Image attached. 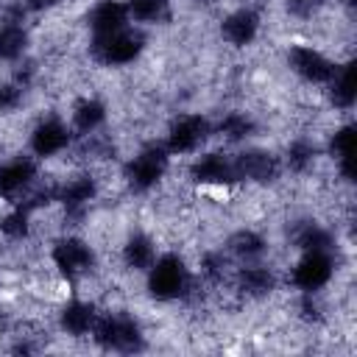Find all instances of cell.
<instances>
[{
    "label": "cell",
    "instance_id": "cell-11",
    "mask_svg": "<svg viewBox=\"0 0 357 357\" xmlns=\"http://www.w3.org/2000/svg\"><path fill=\"white\" fill-rule=\"evenodd\" d=\"M234 159V173L240 181H251L259 187L273 184L282 176V156L268 151V148H245L240 153H231Z\"/></svg>",
    "mask_w": 357,
    "mask_h": 357
},
{
    "label": "cell",
    "instance_id": "cell-9",
    "mask_svg": "<svg viewBox=\"0 0 357 357\" xmlns=\"http://www.w3.org/2000/svg\"><path fill=\"white\" fill-rule=\"evenodd\" d=\"M187 178L192 184H201V190L237 187L240 184V178L234 173V159H231V153H223V151L198 153L187 167Z\"/></svg>",
    "mask_w": 357,
    "mask_h": 357
},
{
    "label": "cell",
    "instance_id": "cell-13",
    "mask_svg": "<svg viewBox=\"0 0 357 357\" xmlns=\"http://www.w3.org/2000/svg\"><path fill=\"white\" fill-rule=\"evenodd\" d=\"M98 321V304L92 298H84V296H73V298H64L59 304V312H56V326L61 335L67 337H89L92 326Z\"/></svg>",
    "mask_w": 357,
    "mask_h": 357
},
{
    "label": "cell",
    "instance_id": "cell-18",
    "mask_svg": "<svg viewBox=\"0 0 357 357\" xmlns=\"http://www.w3.org/2000/svg\"><path fill=\"white\" fill-rule=\"evenodd\" d=\"M318 156H321V151H318V145L312 142V137L298 134V137H293V139L287 142L284 156H282V167H287L293 176H304V178H307V176L315 170Z\"/></svg>",
    "mask_w": 357,
    "mask_h": 357
},
{
    "label": "cell",
    "instance_id": "cell-21",
    "mask_svg": "<svg viewBox=\"0 0 357 357\" xmlns=\"http://www.w3.org/2000/svg\"><path fill=\"white\" fill-rule=\"evenodd\" d=\"M257 120H254V114L251 112H240V109H234V112H226L215 126H212V134H218L223 142H229V145H237V142H245V139H251L254 134H257Z\"/></svg>",
    "mask_w": 357,
    "mask_h": 357
},
{
    "label": "cell",
    "instance_id": "cell-22",
    "mask_svg": "<svg viewBox=\"0 0 357 357\" xmlns=\"http://www.w3.org/2000/svg\"><path fill=\"white\" fill-rule=\"evenodd\" d=\"M128 17L139 25H165L173 20L170 0H126Z\"/></svg>",
    "mask_w": 357,
    "mask_h": 357
},
{
    "label": "cell",
    "instance_id": "cell-19",
    "mask_svg": "<svg viewBox=\"0 0 357 357\" xmlns=\"http://www.w3.org/2000/svg\"><path fill=\"white\" fill-rule=\"evenodd\" d=\"M237 262H257L259 257H265L268 254V237L262 234V231H257V229H248V226H243V229H237V231H231L229 237H226V245H223Z\"/></svg>",
    "mask_w": 357,
    "mask_h": 357
},
{
    "label": "cell",
    "instance_id": "cell-3",
    "mask_svg": "<svg viewBox=\"0 0 357 357\" xmlns=\"http://www.w3.org/2000/svg\"><path fill=\"white\" fill-rule=\"evenodd\" d=\"M192 271L187 268V257L178 251H167L153 259V265L145 271V290L153 301H178L184 298L190 287Z\"/></svg>",
    "mask_w": 357,
    "mask_h": 357
},
{
    "label": "cell",
    "instance_id": "cell-24",
    "mask_svg": "<svg viewBox=\"0 0 357 357\" xmlns=\"http://www.w3.org/2000/svg\"><path fill=\"white\" fill-rule=\"evenodd\" d=\"M284 6H287V14L290 17H296L301 22H310L326 6V0H284Z\"/></svg>",
    "mask_w": 357,
    "mask_h": 357
},
{
    "label": "cell",
    "instance_id": "cell-2",
    "mask_svg": "<svg viewBox=\"0 0 357 357\" xmlns=\"http://www.w3.org/2000/svg\"><path fill=\"white\" fill-rule=\"evenodd\" d=\"M170 167V151L165 148V142H145L120 170H123V181L128 192L145 195L151 190H156Z\"/></svg>",
    "mask_w": 357,
    "mask_h": 357
},
{
    "label": "cell",
    "instance_id": "cell-23",
    "mask_svg": "<svg viewBox=\"0 0 357 357\" xmlns=\"http://www.w3.org/2000/svg\"><path fill=\"white\" fill-rule=\"evenodd\" d=\"M25 98V86H20L17 81H0V114L17 112L22 106Z\"/></svg>",
    "mask_w": 357,
    "mask_h": 357
},
{
    "label": "cell",
    "instance_id": "cell-16",
    "mask_svg": "<svg viewBox=\"0 0 357 357\" xmlns=\"http://www.w3.org/2000/svg\"><path fill=\"white\" fill-rule=\"evenodd\" d=\"M86 25L92 36H100V33H112L131 25V17L123 0H98L86 14Z\"/></svg>",
    "mask_w": 357,
    "mask_h": 357
},
{
    "label": "cell",
    "instance_id": "cell-12",
    "mask_svg": "<svg viewBox=\"0 0 357 357\" xmlns=\"http://www.w3.org/2000/svg\"><path fill=\"white\" fill-rule=\"evenodd\" d=\"M259 25H262V17L254 6H237L220 20V39L234 50L251 47L259 36Z\"/></svg>",
    "mask_w": 357,
    "mask_h": 357
},
{
    "label": "cell",
    "instance_id": "cell-20",
    "mask_svg": "<svg viewBox=\"0 0 357 357\" xmlns=\"http://www.w3.org/2000/svg\"><path fill=\"white\" fill-rule=\"evenodd\" d=\"M106 103L95 95H84L75 100L73 112H70V120H73V131H78L75 137H84V134H92L98 128H103L106 123Z\"/></svg>",
    "mask_w": 357,
    "mask_h": 357
},
{
    "label": "cell",
    "instance_id": "cell-17",
    "mask_svg": "<svg viewBox=\"0 0 357 357\" xmlns=\"http://www.w3.org/2000/svg\"><path fill=\"white\" fill-rule=\"evenodd\" d=\"M326 103L337 114L351 112V106H354V67H351V59H343L337 64L332 81L326 84Z\"/></svg>",
    "mask_w": 357,
    "mask_h": 357
},
{
    "label": "cell",
    "instance_id": "cell-8",
    "mask_svg": "<svg viewBox=\"0 0 357 357\" xmlns=\"http://www.w3.org/2000/svg\"><path fill=\"white\" fill-rule=\"evenodd\" d=\"M209 137H212L209 117L201 112H190V114H178L170 120L165 148L170 151V156H187V153H198Z\"/></svg>",
    "mask_w": 357,
    "mask_h": 357
},
{
    "label": "cell",
    "instance_id": "cell-5",
    "mask_svg": "<svg viewBox=\"0 0 357 357\" xmlns=\"http://www.w3.org/2000/svg\"><path fill=\"white\" fill-rule=\"evenodd\" d=\"M145 45H148L145 33L126 25L120 31L92 36L89 39V59L98 67H128L145 53Z\"/></svg>",
    "mask_w": 357,
    "mask_h": 357
},
{
    "label": "cell",
    "instance_id": "cell-7",
    "mask_svg": "<svg viewBox=\"0 0 357 357\" xmlns=\"http://www.w3.org/2000/svg\"><path fill=\"white\" fill-rule=\"evenodd\" d=\"M284 61H287V70L307 86H326L337 70V59L326 56L321 47L315 45H307V42H296L287 47L284 53Z\"/></svg>",
    "mask_w": 357,
    "mask_h": 357
},
{
    "label": "cell",
    "instance_id": "cell-15",
    "mask_svg": "<svg viewBox=\"0 0 357 357\" xmlns=\"http://www.w3.org/2000/svg\"><path fill=\"white\" fill-rule=\"evenodd\" d=\"M117 257H120V262H123L126 271H131V273H145V271L153 265V259L159 257V254H156V240H153L148 231H142V229H131V231L123 237Z\"/></svg>",
    "mask_w": 357,
    "mask_h": 357
},
{
    "label": "cell",
    "instance_id": "cell-10",
    "mask_svg": "<svg viewBox=\"0 0 357 357\" xmlns=\"http://www.w3.org/2000/svg\"><path fill=\"white\" fill-rule=\"evenodd\" d=\"M70 145H73V128L56 114L39 117L28 131V148L36 159H53L64 153Z\"/></svg>",
    "mask_w": 357,
    "mask_h": 357
},
{
    "label": "cell",
    "instance_id": "cell-4",
    "mask_svg": "<svg viewBox=\"0 0 357 357\" xmlns=\"http://www.w3.org/2000/svg\"><path fill=\"white\" fill-rule=\"evenodd\" d=\"M50 265L56 268V273L61 279H67L70 284H78L81 279H86L98 271V251L84 237L64 231L50 245Z\"/></svg>",
    "mask_w": 357,
    "mask_h": 357
},
{
    "label": "cell",
    "instance_id": "cell-6",
    "mask_svg": "<svg viewBox=\"0 0 357 357\" xmlns=\"http://www.w3.org/2000/svg\"><path fill=\"white\" fill-rule=\"evenodd\" d=\"M340 257L332 251H301L287 271V282L298 293H321L337 273Z\"/></svg>",
    "mask_w": 357,
    "mask_h": 357
},
{
    "label": "cell",
    "instance_id": "cell-14",
    "mask_svg": "<svg viewBox=\"0 0 357 357\" xmlns=\"http://www.w3.org/2000/svg\"><path fill=\"white\" fill-rule=\"evenodd\" d=\"M39 176V167L31 156H14L8 162H0V201L14 204Z\"/></svg>",
    "mask_w": 357,
    "mask_h": 357
},
{
    "label": "cell",
    "instance_id": "cell-1",
    "mask_svg": "<svg viewBox=\"0 0 357 357\" xmlns=\"http://www.w3.org/2000/svg\"><path fill=\"white\" fill-rule=\"evenodd\" d=\"M89 337L95 340L98 349L120 351V354H134V351H142L148 346L145 343L148 335H145L139 318L131 312H123V310L98 312V321H95Z\"/></svg>",
    "mask_w": 357,
    "mask_h": 357
}]
</instances>
